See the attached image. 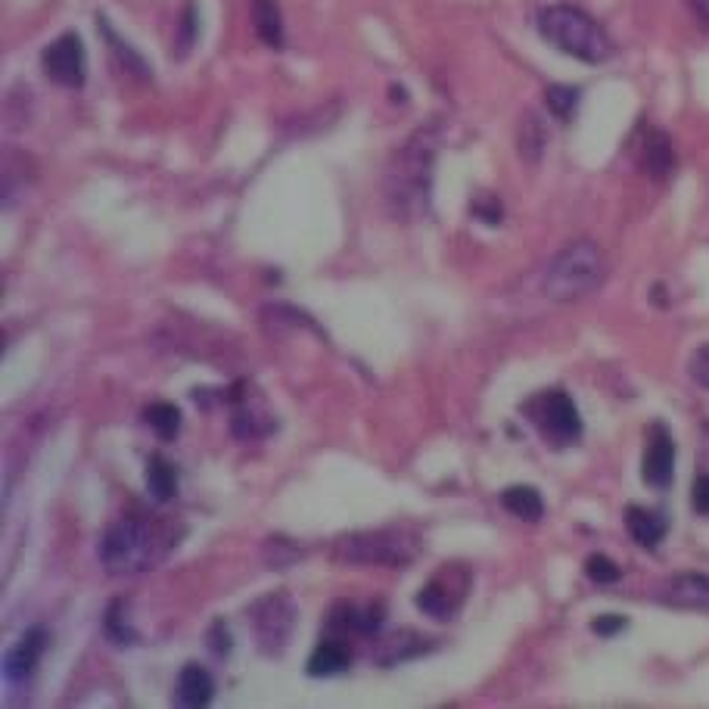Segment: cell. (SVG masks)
<instances>
[{
    "instance_id": "13",
    "label": "cell",
    "mask_w": 709,
    "mask_h": 709,
    "mask_svg": "<svg viewBox=\"0 0 709 709\" xmlns=\"http://www.w3.org/2000/svg\"><path fill=\"white\" fill-rule=\"evenodd\" d=\"M433 638H423L420 632L411 629H399V632H389V635H377L374 650H371V660L380 666H399L405 660H414L420 654H427L433 647Z\"/></svg>"
},
{
    "instance_id": "25",
    "label": "cell",
    "mask_w": 709,
    "mask_h": 709,
    "mask_svg": "<svg viewBox=\"0 0 709 709\" xmlns=\"http://www.w3.org/2000/svg\"><path fill=\"white\" fill-rule=\"evenodd\" d=\"M579 100H582V91L573 88V84H551V88L545 91V106L560 122H570L576 116Z\"/></svg>"
},
{
    "instance_id": "7",
    "label": "cell",
    "mask_w": 709,
    "mask_h": 709,
    "mask_svg": "<svg viewBox=\"0 0 709 709\" xmlns=\"http://www.w3.org/2000/svg\"><path fill=\"white\" fill-rule=\"evenodd\" d=\"M249 622H252L255 641H259L265 654L280 657L283 650L290 647V638L296 629V604L290 594L274 591V594H268V598L255 601L249 607Z\"/></svg>"
},
{
    "instance_id": "18",
    "label": "cell",
    "mask_w": 709,
    "mask_h": 709,
    "mask_svg": "<svg viewBox=\"0 0 709 709\" xmlns=\"http://www.w3.org/2000/svg\"><path fill=\"white\" fill-rule=\"evenodd\" d=\"M352 666V650L346 644V638H321L318 647L311 650L308 657V675L311 678H327V675H339Z\"/></svg>"
},
{
    "instance_id": "6",
    "label": "cell",
    "mask_w": 709,
    "mask_h": 709,
    "mask_svg": "<svg viewBox=\"0 0 709 709\" xmlns=\"http://www.w3.org/2000/svg\"><path fill=\"white\" fill-rule=\"evenodd\" d=\"M523 414L529 417L532 427L542 433L545 442H551L554 448H566L576 445L582 439V417L579 408L573 405V399L563 389H548L538 392L535 399H529L523 405Z\"/></svg>"
},
{
    "instance_id": "32",
    "label": "cell",
    "mask_w": 709,
    "mask_h": 709,
    "mask_svg": "<svg viewBox=\"0 0 709 709\" xmlns=\"http://www.w3.org/2000/svg\"><path fill=\"white\" fill-rule=\"evenodd\" d=\"M691 507L697 510L700 517H709V473L694 479V489H691Z\"/></svg>"
},
{
    "instance_id": "33",
    "label": "cell",
    "mask_w": 709,
    "mask_h": 709,
    "mask_svg": "<svg viewBox=\"0 0 709 709\" xmlns=\"http://www.w3.org/2000/svg\"><path fill=\"white\" fill-rule=\"evenodd\" d=\"M209 647H212L215 657H228L231 654V632H228V626H224L221 619L215 622L212 632H209Z\"/></svg>"
},
{
    "instance_id": "28",
    "label": "cell",
    "mask_w": 709,
    "mask_h": 709,
    "mask_svg": "<svg viewBox=\"0 0 709 709\" xmlns=\"http://www.w3.org/2000/svg\"><path fill=\"white\" fill-rule=\"evenodd\" d=\"M119 610H122V601H116V604L109 607V613H106V635L116 641V644H134V641H137V632L119 616Z\"/></svg>"
},
{
    "instance_id": "15",
    "label": "cell",
    "mask_w": 709,
    "mask_h": 709,
    "mask_svg": "<svg viewBox=\"0 0 709 709\" xmlns=\"http://www.w3.org/2000/svg\"><path fill=\"white\" fill-rule=\"evenodd\" d=\"M660 604L682 607V610H709V576L685 573L675 576L660 588Z\"/></svg>"
},
{
    "instance_id": "17",
    "label": "cell",
    "mask_w": 709,
    "mask_h": 709,
    "mask_svg": "<svg viewBox=\"0 0 709 709\" xmlns=\"http://www.w3.org/2000/svg\"><path fill=\"white\" fill-rule=\"evenodd\" d=\"M212 697H215V678L209 675V669L200 663H187L178 675L175 703L184 709H200V706H209Z\"/></svg>"
},
{
    "instance_id": "2",
    "label": "cell",
    "mask_w": 709,
    "mask_h": 709,
    "mask_svg": "<svg viewBox=\"0 0 709 709\" xmlns=\"http://www.w3.org/2000/svg\"><path fill=\"white\" fill-rule=\"evenodd\" d=\"M178 535L168 520L147 514H125L103 532L100 563L109 576H137L156 566L175 551Z\"/></svg>"
},
{
    "instance_id": "1",
    "label": "cell",
    "mask_w": 709,
    "mask_h": 709,
    "mask_svg": "<svg viewBox=\"0 0 709 709\" xmlns=\"http://www.w3.org/2000/svg\"><path fill=\"white\" fill-rule=\"evenodd\" d=\"M439 144H442L439 128L427 125V128H417L405 144L395 150L386 168V203L395 218L414 221L430 212Z\"/></svg>"
},
{
    "instance_id": "9",
    "label": "cell",
    "mask_w": 709,
    "mask_h": 709,
    "mask_svg": "<svg viewBox=\"0 0 709 709\" xmlns=\"http://www.w3.org/2000/svg\"><path fill=\"white\" fill-rule=\"evenodd\" d=\"M41 69L44 75L60 84V88H81L84 78H88V53H84V44L75 32H66L56 41H50L41 53Z\"/></svg>"
},
{
    "instance_id": "19",
    "label": "cell",
    "mask_w": 709,
    "mask_h": 709,
    "mask_svg": "<svg viewBox=\"0 0 709 709\" xmlns=\"http://www.w3.org/2000/svg\"><path fill=\"white\" fill-rule=\"evenodd\" d=\"M641 168L647 178L654 181H669L675 172V147L666 131H650L644 147H641Z\"/></svg>"
},
{
    "instance_id": "27",
    "label": "cell",
    "mask_w": 709,
    "mask_h": 709,
    "mask_svg": "<svg viewBox=\"0 0 709 709\" xmlns=\"http://www.w3.org/2000/svg\"><path fill=\"white\" fill-rule=\"evenodd\" d=\"M585 576H588L594 585H616L619 576H622V570H619V566H616L607 554H591V557L585 560Z\"/></svg>"
},
{
    "instance_id": "26",
    "label": "cell",
    "mask_w": 709,
    "mask_h": 709,
    "mask_svg": "<svg viewBox=\"0 0 709 709\" xmlns=\"http://www.w3.org/2000/svg\"><path fill=\"white\" fill-rule=\"evenodd\" d=\"M545 147H548V131H545L542 122H538V116H532L529 112V116L523 119V125H520V156L535 165L538 159H542Z\"/></svg>"
},
{
    "instance_id": "8",
    "label": "cell",
    "mask_w": 709,
    "mask_h": 709,
    "mask_svg": "<svg viewBox=\"0 0 709 709\" xmlns=\"http://www.w3.org/2000/svg\"><path fill=\"white\" fill-rule=\"evenodd\" d=\"M470 585H473V576H470L467 566H461V563H445L442 570L417 591L414 604H417V610H423V613L433 616V619H442V622H445V619H455V616L461 613L464 601H467Z\"/></svg>"
},
{
    "instance_id": "3",
    "label": "cell",
    "mask_w": 709,
    "mask_h": 709,
    "mask_svg": "<svg viewBox=\"0 0 709 709\" xmlns=\"http://www.w3.org/2000/svg\"><path fill=\"white\" fill-rule=\"evenodd\" d=\"M538 35L560 53L582 60L588 66L607 63L613 56V41L607 35V28L585 10L570 7V4H554L538 13Z\"/></svg>"
},
{
    "instance_id": "10",
    "label": "cell",
    "mask_w": 709,
    "mask_h": 709,
    "mask_svg": "<svg viewBox=\"0 0 709 709\" xmlns=\"http://www.w3.org/2000/svg\"><path fill=\"white\" fill-rule=\"evenodd\" d=\"M675 476V439L663 427L654 423L647 430V445H644V461H641V479L650 489H669V482Z\"/></svg>"
},
{
    "instance_id": "4",
    "label": "cell",
    "mask_w": 709,
    "mask_h": 709,
    "mask_svg": "<svg viewBox=\"0 0 709 709\" xmlns=\"http://www.w3.org/2000/svg\"><path fill=\"white\" fill-rule=\"evenodd\" d=\"M604 277H607L604 249L594 240H576L566 243L545 268L542 293L557 302H576L591 290H598Z\"/></svg>"
},
{
    "instance_id": "35",
    "label": "cell",
    "mask_w": 709,
    "mask_h": 709,
    "mask_svg": "<svg viewBox=\"0 0 709 709\" xmlns=\"http://www.w3.org/2000/svg\"><path fill=\"white\" fill-rule=\"evenodd\" d=\"M691 7V13L703 22V28H709V0H685Z\"/></svg>"
},
{
    "instance_id": "16",
    "label": "cell",
    "mask_w": 709,
    "mask_h": 709,
    "mask_svg": "<svg viewBox=\"0 0 709 709\" xmlns=\"http://www.w3.org/2000/svg\"><path fill=\"white\" fill-rule=\"evenodd\" d=\"M626 529H629L632 542L638 548L654 551L666 538L669 523H666V517L660 514V510H650V507H641V504H629L626 507Z\"/></svg>"
},
{
    "instance_id": "34",
    "label": "cell",
    "mask_w": 709,
    "mask_h": 709,
    "mask_svg": "<svg viewBox=\"0 0 709 709\" xmlns=\"http://www.w3.org/2000/svg\"><path fill=\"white\" fill-rule=\"evenodd\" d=\"M470 209H473L476 218H482L486 224H498V221H501V203L495 200V196H486V200H476Z\"/></svg>"
},
{
    "instance_id": "31",
    "label": "cell",
    "mask_w": 709,
    "mask_h": 709,
    "mask_svg": "<svg viewBox=\"0 0 709 709\" xmlns=\"http://www.w3.org/2000/svg\"><path fill=\"white\" fill-rule=\"evenodd\" d=\"M629 626V619L626 616H616V613H607V616H598L591 622V632L594 635H601V638H613L616 632H622Z\"/></svg>"
},
{
    "instance_id": "24",
    "label": "cell",
    "mask_w": 709,
    "mask_h": 709,
    "mask_svg": "<svg viewBox=\"0 0 709 709\" xmlns=\"http://www.w3.org/2000/svg\"><path fill=\"white\" fill-rule=\"evenodd\" d=\"M144 420L153 427V433L165 442H172L181 433V411L172 402H153L144 411Z\"/></svg>"
},
{
    "instance_id": "21",
    "label": "cell",
    "mask_w": 709,
    "mask_h": 709,
    "mask_svg": "<svg viewBox=\"0 0 709 709\" xmlns=\"http://www.w3.org/2000/svg\"><path fill=\"white\" fill-rule=\"evenodd\" d=\"M501 504L507 514H514L526 523H538L545 517V501L538 495L532 486H510L504 495H501Z\"/></svg>"
},
{
    "instance_id": "30",
    "label": "cell",
    "mask_w": 709,
    "mask_h": 709,
    "mask_svg": "<svg viewBox=\"0 0 709 709\" xmlns=\"http://www.w3.org/2000/svg\"><path fill=\"white\" fill-rule=\"evenodd\" d=\"M688 371H691V380L703 389H709V343L700 346L694 355H691V364H688Z\"/></svg>"
},
{
    "instance_id": "22",
    "label": "cell",
    "mask_w": 709,
    "mask_h": 709,
    "mask_svg": "<svg viewBox=\"0 0 709 709\" xmlns=\"http://www.w3.org/2000/svg\"><path fill=\"white\" fill-rule=\"evenodd\" d=\"M147 492L159 504L172 501L178 495V470L168 464L162 455H153L147 461Z\"/></svg>"
},
{
    "instance_id": "14",
    "label": "cell",
    "mask_w": 709,
    "mask_h": 709,
    "mask_svg": "<svg viewBox=\"0 0 709 709\" xmlns=\"http://www.w3.org/2000/svg\"><path fill=\"white\" fill-rule=\"evenodd\" d=\"M243 383H237L231 389V405H234V433L240 439H259L265 433H271V414L262 408V402H252V389L246 386V392H240Z\"/></svg>"
},
{
    "instance_id": "5",
    "label": "cell",
    "mask_w": 709,
    "mask_h": 709,
    "mask_svg": "<svg viewBox=\"0 0 709 709\" xmlns=\"http://www.w3.org/2000/svg\"><path fill=\"white\" fill-rule=\"evenodd\" d=\"M417 554H420V538L405 526L349 532L339 535L333 545V557L349 566H389V570H402Z\"/></svg>"
},
{
    "instance_id": "11",
    "label": "cell",
    "mask_w": 709,
    "mask_h": 709,
    "mask_svg": "<svg viewBox=\"0 0 709 709\" xmlns=\"http://www.w3.org/2000/svg\"><path fill=\"white\" fill-rule=\"evenodd\" d=\"M386 622V607L383 604H336L330 610V619L327 626L339 635V638H349V635H358V638H377L380 629Z\"/></svg>"
},
{
    "instance_id": "29",
    "label": "cell",
    "mask_w": 709,
    "mask_h": 709,
    "mask_svg": "<svg viewBox=\"0 0 709 709\" xmlns=\"http://www.w3.org/2000/svg\"><path fill=\"white\" fill-rule=\"evenodd\" d=\"M196 25H200V19H196V7L193 4H187L184 7V16H181V22H178V56H187L190 53V47L196 44Z\"/></svg>"
},
{
    "instance_id": "12",
    "label": "cell",
    "mask_w": 709,
    "mask_h": 709,
    "mask_svg": "<svg viewBox=\"0 0 709 709\" xmlns=\"http://www.w3.org/2000/svg\"><path fill=\"white\" fill-rule=\"evenodd\" d=\"M47 641L50 638H47L44 626H32L28 632H22V638L7 650V657H4V675L10 685H22L35 675L44 650H47Z\"/></svg>"
},
{
    "instance_id": "23",
    "label": "cell",
    "mask_w": 709,
    "mask_h": 709,
    "mask_svg": "<svg viewBox=\"0 0 709 709\" xmlns=\"http://www.w3.org/2000/svg\"><path fill=\"white\" fill-rule=\"evenodd\" d=\"M97 25H100V32H103V38L109 41V50H112V56H116V60L122 63V69L125 72H131V75H137V78H153V72H150V66L144 63V56H140L128 41H122L116 32H112V25L103 19V16H97Z\"/></svg>"
},
{
    "instance_id": "20",
    "label": "cell",
    "mask_w": 709,
    "mask_h": 709,
    "mask_svg": "<svg viewBox=\"0 0 709 709\" xmlns=\"http://www.w3.org/2000/svg\"><path fill=\"white\" fill-rule=\"evenodd\" d=\"M252 25L265 47L280 50L283 41H287V35H283V13L277 7V0H252Z\"/></svg>"
}]
</instances>
